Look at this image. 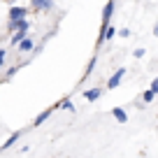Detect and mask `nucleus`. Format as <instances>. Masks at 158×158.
<instances>
[{"label": "nucleus", "mask_w": 158, "mask_h": 158, "mask_svg": "<svg viewBox=\"0 0 158 158\" xmlns=\"http://www.w3.org/2000/svg\"><path fill=\"white\" fill-rule=\"evenodd\" d=\"M114 10H116V2H114V0H107L105 7H102V28L112 26L109 21H112V16H114Z\"/></svg>", "instance_id": "f257e3e1"}, {"label": "nucleus", "mask_w": 158, "mask_h": 158, "mask_svg": "<svg viewBox=\"0 0 158 158\" xmlns=\"http://www.w3.org/2000/svg\"><path fill=\"white\" fill-rule=\"evenodd\" d=\"M123 74H126V68H118L116 72H114L112 77L107 79V89H109V91H112V89H116V86L121 84V79H123Z\"/></svg>", "instance_id": "f03ea898"}, {"label": "nucleus", "mask_w": 158, "mask_h": 158, "mask_svg": "<svg viewBox=\"0 0 158 158\" xmlns=\"http://www.w3.org/2000/svg\"><path fill=\"white\" fill-rule=\"evenodd\" d=\"M19 19H28V7H10V21H19Z\"/></svg>", "instance_id": "7ed1b4c3"}, {"label": "nucleus", "mask_w": 158, "mask_h": 158, "mask_svg": "<svg viewBox=\"0 0 158 158\" xmlns=\"http://www.w3.org/2000/svg\"><path fill=\"white\" fill-rule=\"evenodd\" d=\"M30 2H33V7H35V10H40V12H51L56 7L54 0H30Z\"/></svg>", "instance_id": "20e7f679"}, {"label": "nucleus", "mask_w": 158, "mask_h": 158, "mask_svg": "<svg viewBox=\"0 0 158 158\" xmlns=\"http://www.w3.org/2000/svg\"><path fill=\"white\" fill-rule=\"evenodd\" d=\"M16 49H19L21 54H28V51H33V49H35V40H33V37L28 35L26 40H21V44L16 47Z\"/></svg>", "instance_id": "39448f33"}, {"label": "nucleus", "mask_w": 158, "mask_h": 158, "mask_svg": "<svg viewBox=\"0 0 158 158\" xmlns=\"http://www.w3.org/2000/svg\"><path fill=\"white\" fill-rule=\"evenodd\" d=\"M100 95H102V89H98V86H95V89H86L84 91V98L89 100V102H95Z\"/></svg>", "instance_id": "423d86ee"}, {"label": "nucleus", "mask_w": 158, "mask_h": 158, "mask_svg": "<svg viewBox=\"0 0 158 158\" xmlns=\"http://www.w3.org/2000/svg\"><path fill=\"white\" fill-rule=\"evenodd\" d=\"M28 37V30H16V33H12V40H10V44L12 47H19L21 44V40Z\"/></svg>", "instance_id": "0eeeda50"}, {"label": "nucleus", "mask_w": 158, "mask_h": 158, "mask_svg": "<svg viewBox=\"0 0 158 158\" xmlns=\"http://www.w3.org/2000/svg\"><path fill=\"white\" fill-rule=\"evenodd\" d=\"M112 116L116 118L118 123H126V121H128V114H126L123 107H114V109H112Z\"/></svg>", "instance_id": "6e6552de"}, {"label": "nucleus", "mask_w": 158, "mask_h": 158, "mask_svg": "<svg viewBox=\"0 0 158 158\" xmlns=\"http://www.w3.org/2000/svg\"><path fill=\"white\" fill-rule=\"evenodd\" d=\"M21 135H23V133H21V130H19V133H12L10 137L5 139V144H2V149H10L12 144H16V142H19V137H21Z\"/></svg>", "instance_id": "1a4fd4ad"}, {"label": "nucleus", "mask_w": 158, "mask_h": 158, "mask_svg": "<svg viewBox=\"0 0 158 158\" xmlns=\"http://www.w3.org/2000/svg\"><path fill=\"white\" fill-rule=\"evenodd\" d=\"M49 116H51V109H44V112H42V114H37V116H35L33 126H42V123H44V121H47V118H49Z\"/></svg>", "instance_id": "9d476101"}, {"label": "nucleus", "mask_w": 158, "mask_h": 158, "mask_svg": "<svg viewBox=\"0 0 158 158\" xmlns=\"http://www.w3.org/2000/svg\"><path fill=\"white\" fill-rule=\"evenodd\" d=\"M58 107H60V109H68V112H72V114H74V105H72V100H70V98L60 100V102H58Z\"/></svg>", "instance_id": "9b49d317"}, {"label": "nucleus", "mask_w": 158, "mask_h": 158, "mask_svg": "<svg viewBox=\"0 0 158 158\" xmlns=\"http://www.w3.org/2000/svg\"><path fill=\"white\" fill-rule=\"evenodd\" d=\"M153 98H158V93H156V91H151V89H147V91L142 93V100H144V102H151Z\"/></svg>", "instance_id": "f8f14e48"}, {"label": "nucleus", "mask_w": 158, "mask_h": 158, "mask_svg": "<svg viewBox=\"0 0 158 158\" xmlns=\"http://www.w3.org/2000/svg\"><path fill=\"white\" fill-rule=\"evenodd\" d=\"M5 63H7V49H2V47H0V70L5 68Z\"/></svg>", "instance_id": "ddd939ff"}, {"label": "nucleus", "mask_w": 158, "mask_h": 158, "mask_svg": "<svg viewBox=\"0 0 158 158\" xmlns=\"http://www.w3.org/2000/svg\"><path fill=\"white\" fill-rule=\"evenodd\" d=\"M95 63H98V60H95V58H91V63H89V68H86V74H91V72H93V68H95Z\"/></svg>", "instance_id": "4468645a"}, {"label": "nucleus", "mask_w": 158, "mask_h": 158, "mask_svg": "<svg viewBox=\"0 0 158 158\" xmlns=\"http://www.w3.org/2000/svg\"><path fill=\"white\" fill-rule=\"evenodd\" d=\"M118 37H130V30L128 28H121V30H118Z\"/></svg>", "instance_id": "2eb2a0df"}, {"label": "nucleus", "mask_w": 158, "mask_h": 158, "mask_svg": "<svg viewBox=\"0 0 158 158\" xmlns=\"http://www.w3.org/2000/svg\"><path fill=\"white\" fill-rule=\"evenodd\" d=\"M133 56H135V58H142V56H144V49H135Z\"/></svg>", "instance_id": "dca6fc26"}, {"label": "nucleus", "mask_w": 158, "mask_h": 158, "mask_svg": "<svg viewBox=\"0 0 158 158\" xmlns=\"http://www.w3.org/2000/svg\"><path fill=\"white\" fill-rule=\"evenodd\" d=\"M149 89H151V91H156V93H158V79H153V81H151V86H149Z\"/></svg>", "instance_id": "f3484780"}, {"label": "nucleus", "mask_w": 158, "mask_h": 158, "mask_svg": "<svg viewBox=\"0 0 158 158\" xmlns=\"http://www.w3.org/2000/svg\"><path fill=\"white\" fill-rule=\"evenodd\" d=\"M16 70H19V68H10V70H7V74H5V79H10V77H12V74H14V72H16Z\"/></svg>", "instance_id": "a211bd4d"}, {"label": "nucleus", "mask_w": 158, "mask_h": 158, "mask_svg": "<svg viewBox=\"0 0 158 158\" xmlns=\"http://www.w3.org/2000/svg\"><path fill=\"white\" fill-rule=\"evenodd\" d=\"M153 37H158V23L153 26Z\"/></svg>", "instance_id": "6ab92c4d"}]
</instances>
